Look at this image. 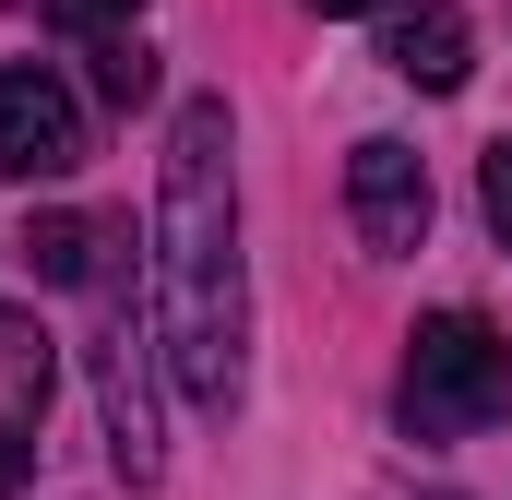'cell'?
<instances>
[{
	"instance_id": "obj_12",
	"label": "cell",
	"mask_w": 512,
	"mask_h": 500,
	"mask_svg": "<svg viewBox=\"0 0 512 500\" xmlns=\"http://www.w3.org/2000/svg\"><path fill=\"white\" fill-rule=\"evenodd\" d=\"M24 477H36V429H0V500L24 489Z\"/></svg>"
},
{
	"instance_id": "obj_11",
	"label": "cell",
	"mask_w": 512,
	"mask_h": 500,
	"mask_svg": "<svg viewBox=\"0 0 512 500\" xmlns=\"http://www.w3.org/2000/svg\"><path fill=\"white\" fill-rule=\"evenodd\" d=\"M477 203H489V227H501V250H512V131L489 143V167H477Z\"/></svg>"
},
{
	"instance_id": "obj_8",
	"label": "cell",
	"mask_w": 512,
	"mask_h": 500,
	"mask_svg": "<svg viewBox=\"0 0 512 500\" xmlns=\"http://www.w3.org/2000/svg\"><path fill=\"white\" fill-rule=\"evenodd\" d=\"M24 262H36L48 286H96V262H108V227H96V215H36V227H24Z\"/></svg>"
},
{
	"instance_id": "obj_6",
	"label": "cell",
	"mask_w": 512,
	"mask_h": 500,
	"mask_svg": "<svg viewBox=\"0 0 512 500\" xmlns=\"http://www.w3.org/2000/svg\"><path fill=\"white\" fill-rule=\"evenodd\" d=\"M382 60L405 72V84H417V96H453V84L477 72V24H465L453 0H417V12H393Z\"/></svg>"
},
{
	"instance_id": "obj_10",
	"label": "cell",
	"mask_w": 512,
	"mask_h": 500,
	"mask_svg": "<svg viewBox=\"0 0 512 500\" xmlns=\"http://www.w3.org/2000/svg\"><path fill=\"white\" fill-rule=\"evenodd\" d=\"M48 24H60V36H96V48H108V36H131V24H143V0H48Z\"/></svg>"
},
{
	"instance_id": "obj_13",
	"label": "cell",
	"mask_w": 512,
	"mask_h": 500,
	"mask_svg": "<svg viewBox=\"0 0 512 500\" xmlns=\"http://www.w3.org/2000/svg\"><path fill=\"white\" fill-rule=\"evenodd\" d=\"M310 12H382V0H310Z\"/></svg>"
},
{
	"instance_id": "obj_7",
	"label": "cell",
	"mask_w": 512,
	"mask_h": 500,
	"mask_svg": "<svg viewBox=\"0 0 512 500\" xmlns=\"http://www.w3.org/2000/svg\"><path fill=\"white\" fill-rule=\"evenodd\" d=\"M36 417H48V334L0 310V429H36Z\"/></svg>"
},
{
	"instance_id": "obj_1",
	"label": "cell",
	"mask_w": 512,
	"mask_h": 500,
	"mask_svg": "<svg viewBox=\"0 0 512 500\" xmlns=\"http://www.w3.org/2000/svg\"><path fill=\"white\" fill-rule=\"evenodd\" d=\"M239 131H227V96H191L167 120V167H155V334H167V370L203 417L239 405V370H251V274H239Z\"/></svg>"
},
{
	"instance_id": "obj_5",
	"label": "cell",
	"mask_w": 512,
	"mask_h": 500,
	"mask_svg": "<svg viewBox=\"0 0 512 500\" xmlns=\"http://www.w3.org/2000/svg\"><path fill=\"white\" fill-rule=\"evenodd\" d=\"M346 215H358L370 250H417L429 239V167H417V143L370 131V143L346 155Z\"/></svg>"
},
{
	"instance_id": "obj_2",
	"label": "cell",
	"mask_w": 512,
	"mask_h": 500,
	"mask_svg": "<svg viewBox=\"0 0 512 500\" xmlns=\"http://www.w3.org/2000/svg\"><path fill=\"white\" fill-rule=\"evenodd\" d=\"M108 250H120V227H108ZM143 310H155V262H96V405H108V465L131 489L167 465V429H155V358H167V334Z\"/></svg>"
},
{
	"instance_id": "obj_4",
	"label": "cell",
	"mask_w": 512,
	"mask_h": 500,
	"mask_svg": "<svg viewBox=\"0 0 512 500\" xmlns=\"http://www.w3.org/2000/svg\"><path fill=\"white\" fill-rule=\"evenodd\" d=\"M84 167V108L48 60H12L0 72V179H60Z\"/></svg>"
},
{
	"instance_id": "obj_9",
	"label": "cell",
	"mask_w": 512,
	"mask_h": 500,
	"mask_svg": "<svg viewBox=\"0 0 512 500\" xmlns=\"http://www.w3.org/2000/svg\"><path fill=\"white\" fill-rule=\"evenodd\" d=\"M96 96H108V108H143V96H155V48H143V36H108V48H96Z\"/></svg>"
},
{
	"instance_id": "obj_3",
	"label": "cell",
	"mask_w": 512,
	"mask_h": 500,
	"mask_svg": "<svg viewBox=\"0 0 512 500\" xmlns=\"http://www.w3.org/2000/svg\"><path fill=\"white\" fill-rule=\"evenodd\" d=\"M393 405H405L417 441H465V429H489V417L512 405V334L477 322V310H429V322L405 334Z\"/></svg>"
}]
</instances>
